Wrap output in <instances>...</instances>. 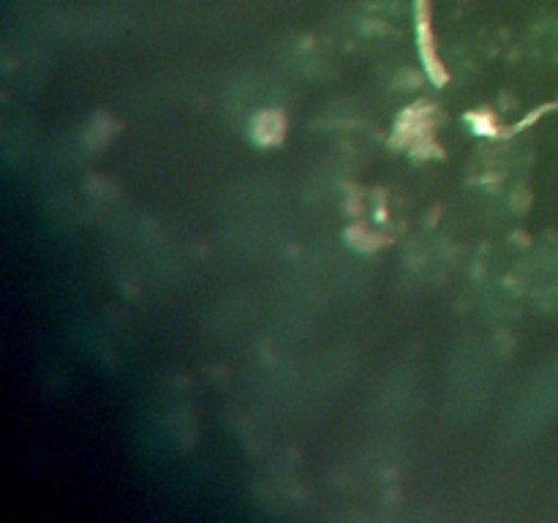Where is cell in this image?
<instances>
[{
	"label": "cell",
	"instance_id": "1",
	"mask_svg": "<svg viewBox=\"0 0 558 523\" xmlns=\"http://www.w3.org/2000/svg\"><path fill=\"white\" fill-rule=\"evenodd\" d=\"M532 47L537 49L539 58L558 63V22L556 20L545 22V25H539L537 31H534Z\"/></svg>",
	"mask_w": 558,
	"mask_h": 523
}]
</instances>
